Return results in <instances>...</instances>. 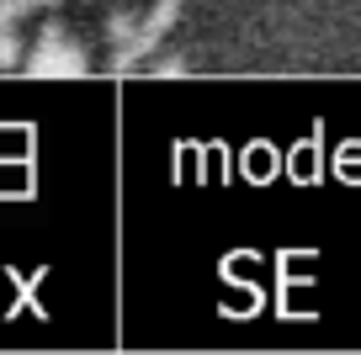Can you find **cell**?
Returning <instances> with one entry per match:
<instances>
[{"label": "cell", "instance_id": "6da1fadb", "mask_svg": "<svg viewBox=\"0 0 361 355\" xmlns=\"http://www.w3.org/2000/svg\"><path fill=\"white\" fill-rule=\"evenodd\" d=\"M22 69L37 75V80H80L90 69V58H85V48H80L59 22H43V32H37V43L27 48Z\"/></svg>", "mask_w": 361, "mask_h": 355}, {"label": "cell", "instance_id": "7a4b0ae2", "mask_svg": "<svg viewBox=\"0 0 361 355\" xmlns=\"http://www.w3.org/2000/svg\"><path fill=\"white\" fill-rule=\"evenodd\" d=\"M176 22H180V0H154V6H149V16H138V32L128 37V43L112 48V64H117V69L149 64V58L159 54V43H165V32H170Z\"/></svg>", "mask_w": 361, "mask_h": 355}, {"label": "cell", "instance_id": "3957f363", "mask_svg": "<svg viewBox=\"0 0 361 355\" xmlns=\"http://www.w3.org/2000/svg\"><path fill=\"white\" fill-rule=\"evenodd\" d=\"M138 32V16L133 11H112V16H106V43H128V37H133Z\"/></svg>", "mask_w": 361, "mask_h": 355}, {"label": "cell", "instance_id": "277c9868", "mask_svg": "<svg viewBox=\"0 0 361 355\" xmlns=\"http://www.w3.org/2000/svg\"><path fill=\"white\" fill-rule=\"evenodd\" d=\"M149 75H159V80H176V75H192V64H186V54H154Z\"/></svg>", "mask_w": 361, "mask_h": 355}, {"label": "cell", "instance_id": "5b68a950", "mask_svg": "<svg viewBox=\"0 0 361 355\" xmlns=\"http://www.w3.org/2000/svg\"><path fill=\"white\" fill-rule=\"evenodd\" d=\"M22 58H27V48H22V37H16V27L0 32V69H16Z\"/></svg>", "mask_w": 361, "mask_h": 355}, {"label": "cell", "instance_id": "8992f818", "mask_svg": "<svg viewBox=\"0 0 361 355\" xmlns=\"http://www.w3.org/2000/svg\"><path fill=\"white\" fill-rule=\"evenodd\" d=\"M37 6H59V0H37Z\"/></svg>", "mask_w": 361, "mask_h": 355}]
</instances>
